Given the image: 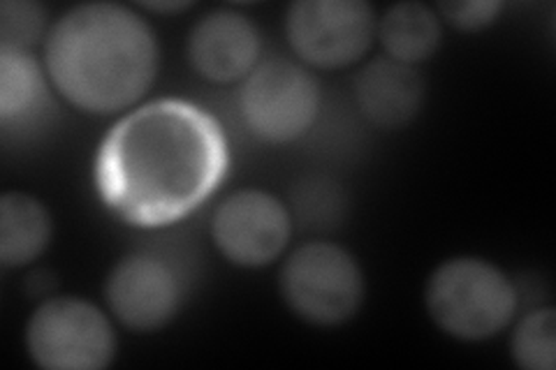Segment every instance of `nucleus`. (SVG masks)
<instances>
[{"instance_id": "obj_16", "label": "nucleus", "mask_w": 556, "mask_h": 370, "mask_svg": "<svg viewBox=\"0 0 556 370\" xmlns=\"http://www.w3.org/2000/svg\"><path fill=\"white\" fill-rule=\"evenodd\" d=\"M47 8L30 0H3L0 3V47L33 51L45 44L49 28Z\"/></svg>"}, {"instance_id": "obj_1", "label": "nucleus", "mask_w": 556, "mask_h": 370, "mask_svg": "<svg viewBox=\"0 0 556 370\" xmlns=\"http://www.w3.org/2000/svg\"><path fill=\"white\" fill-rule=\"evenodd\" d=\"M228 139L193 102L159 98L121 114L96 155V188L116 218L155 229L188 218L228 171Z\"/></svg>"}, {"instance_id": "obj_11", "label": "nucleus", "mask_w": 556, "mask_h": 370, "mask_svg": "<svg viewBox=\"0 0 556 370\" xmlns=\"http://www.w3.org/2000/svg\"><path fill=\"white\" fill-rule=\"evenodd\" d=\"M427 86L420 69L378 56L359 69L355 100L359 112L380 130H399L420 114Z\"/></svg>"}, {"instance_id": "obj_14", "label": "nucleus", "mask_w": 556, "mask_h": 370, "mask_svg": "<svg viewBox=\"0 0 556 370\" xmlns=\"http://www.w3.org/2000/svg\"><path fill=\"white\" fill-rule=\"evenodd\" d=\"M49 77L35 51L0 47V123L3 128L33 120L47 104Z\"/></svg>"}, {"instance_id": "obj_8", "label": "nucleus", "mask_w": 556, "mask_h": 370, "mask_svg": "<svg viewBox=\"0 0 556 370\" xmlns=\"http://www.w3.org/2000/svg\"><path fill=\"white\" fill-rule=\"evenodd\" d=\"M294 220L288 204L265 188H239L225 195L208 218L218 255L239 269H265L283 259Z\"/></svg>"}, {"instance_id": "obj_10", "label": "nucleus", "mask_w": 556, "mask_h": 370, "mask_svg": "<svg viewBox=\"0 0 556 370\" xmlns=\"http://www.w3.org/2000/svg\"><path fill=\"white\" fill-rule=\"evenodd\" d=\"M186 56L193 73L214 86H235L263 61V35L251 20L232 8L206 12L186 40Z\"/></svg>"}, {"instance_id": "obj_4", "label": "nucleus", "mask_w": 556, "mask_h": 370, "mask_svg": "<svg viewBox=\"0 0 556 370\" xmlns=\"http://www.w3.org/2000/svg\"><path fill=\"white\" fill-rule=\"evenodd\" d=\"M278 294L300 322L337 329L351 320L367 298V276L359 259L337 241H306L283 255Z\"/></svg>"}, {"instance_id": "obj_13", "label": "nucleus", "mask_w": 556, "mask_h": 370, "mask_svg": "<svg viewBox=\"0 0 556 370\" xmlns=\"http://www.w3.org/2000/svg\"><path fill=\"white\" fill-rule=\"evenodd\" d=\"M376 40L388 59L420 67L441 49L443 22L433 5L417 0L394 3L378 16Z\"/></svg>"}, {"instance_id": "obj_3", "label": "nucleus", "mask_w": 556, "mask_h": 370, "mask_svg": "<svg viewBox=\"0 0 556 370\" xmlns=\"http://www.w3.org/2000/svg\"><path fill=\"white\" fill-rule=\"evenodd\" d=\"M425 308L443 336L486 343L515 322L519 292L498 264L478 255H457L429 273Z\"/></svg>"}, {"instance_id": "obj_5", "label": "nucleus", "mask_w": 556, "mask_h": 370, "mask_svg": "<svg viewBox=\"0 0 556 370\" xmlns=\"http://www.w3.org/2000/svg\"><path fill=\"white\" fill-rule=\"evenodd\" d=\"M24 349L42 370H102L116 359V322L84 296H47L26 320Z\"/></svg>"}, {"instance_id": "obj_9", "label": "nucleus", "mask_w": 556, "mask_h": 370, "mask_svg": "<svg viewBox=\"0 0 556 370\" xmlns=\"http://www.w3.org/2000/svg\"><path fill=\"white\" fill-rule=\"evenodd\" d=\"M102 294L116 324L132 333H155L179 317L186 283L165 257L130 253L110 269Z\"/></svg>"}, {"instance_id": "obj_15", "label": "nucleus", "mask_w": 556, "mask_h": 370, "mask_svg": "<svg viewBox=\"0 0 556 370\" xmlns=\"http://www.w3.org/2000/svg\"><path fill=\"white\" fill-rule=\"evenodd\" d=\"M508 355L521 370L556 368V310L538 306L513 322Z\"/></svg>"}, {"instance_id": "obj_17", "label": "nucleus", "mask_w": 556, "mask_h": 370, "mask_svg": "<svg viewBox=\"0 0 556 370\" xmlns=\"http://www.w3.org/2000/svg\"><path fill=\"white\" fill-rule=\"evenodd\" d=\"M433 8H437L443 26L459 33H480L490 28L503 12V3L498 0H455V3H439Z\"/></svg>"}, {"instance_id": "obj_2", "label": "nucleus", "mask_w": 556, "mask_h": 370, "mask_svg": "<svg viewBox=\"0 0 556 370\" xmlns=\"http://www.w3.org/2000/svg\"><path fill=\"white\" fill-rule=\"evenodd\" d=\"M49 84L70 107L121 116L142 104L161 73V42L137 8L81 3L65 10L42 44Z\"/></svg>"}, {"instance_id": "obj_6", "label": "nucleus", "mask_w": 556, "mask_h": 370, "mask_svg": "<svg viewBox=\"0 0 556 370\" xmlns=\"http://www.w3.org/2000/svg\"><path fill=\"white\" fill-rule=\"evenodd\" d=\"M320 84L294 59L260 61L239 84V116L247 130L269 146L300 142L320 114Z\"/></svg>"}, {"instance_id": "obj_18", "label": "nucleus", "mask_w": 556, "mask_h": 370, "mask_svg": "<svg viewBox=\"0 0 556 370\" xmlns=\"http://www.w3.org/2000/svg\"><path fill=\"white\" fill-rule=\"evenodd\" d=\"M193 8V3H186V0H177V3H147L144 10L149 12H161V14H177Z\"/></svg>"}, {"instance_id": "obj_12", "label": "nucleus", "mask_w": 556, "mask_h": 370, "mask_svg": "<svg viewBox=\"0 0 556 370\" xmlns=\"http://www.w3.org/2000/svg\"><path fill=\"white\" fill-rule=\"evenodd\" d=\"M54 237V218L47 204L22 190L0 197V264L3 269H26L38 261Z\"/></svg>"}, {"instance_id": "obj_7", "label": "nucleus", "mask_w": 556, "mask_h": 370, "mask_svg": "<svg viewBox=\"0 0 556 370\" xmlns=\"http://www.w3.org/2000/svg\"><path fill=\"white\" fill-rule=\"evenodd\" d=\"M378 14L364 0H298L283 33L294 61L318 73L362 63L376 42Z\"/></svg>"}]
</instances>
